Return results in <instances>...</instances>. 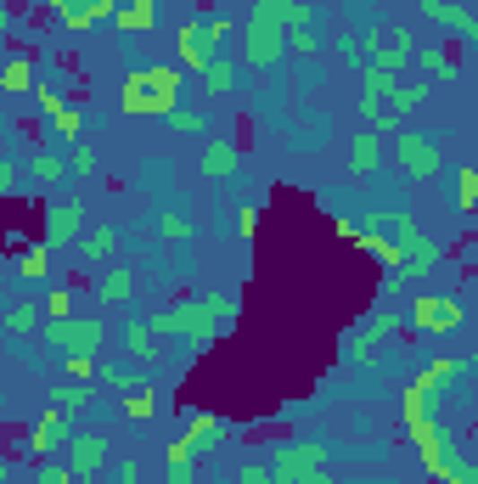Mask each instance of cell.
Here are the masks:
<instances>
[{"label":"cell","instance_id":"cell-1","mask_svg":"<svg viewBox=\"0 0 478 484\" xmlns=\"http://www.w3.org/2000/svg\"><path fill=\"white\" fill-rule=\"evenodd\" d=\"M124 113L147 119V113H163L169 119L180 108V68H169V62H158V68H135L130 79H124Z\"/></svg>","mask_w":478,"mask_h":484},{"label":"cell","instance_id":"cell-2","mask_svg":"<svg viewBox=\"0 0 478 484\" xmlns=\"http://www.w3.org/2000/svg\"><path fill=\"white\" fill-rule=\"evenodd\" d=\"M231 40V23L225 17H192V23H180V34H175V51H180V62L186 68H209V62H220V46Z\"/></svg>","mask_w":478,"mask_h":484},{"label":"cell","instance_id":"cell-3","mask_svg":"<svg viewBox=\"0 0 478 484\" xmlns=\"http://www.w3.org/2000/svg\"><path fill=\"white\" fill-rule=\"evenodd\" d=\"M220 315H231V299H192V304H175V310H158V332H186V339H209Z\"/></svg>","mask_w":478,"mask_h":484},{"label":"cell","instance_id":"cell-4","mask_svg":"<svg viewBox=\"0 0 478 484\" xmlns=\"http://www.w3.org/2000/svg\"><path fill=\"white\" fill-rule=\"evenodd\" d=\"M276 484H326V445H282L270 462Z\"/></svg>","mask_w":478,"mask_h":484},{"label":"cell","instance_id":"cell-5","mask_svg":"<svg viewBox=\"0 0 478 484\" xmlns=\"http://www.w3.org/2000/svg\"><path fill=\"white\" fill-rule=\"evenodd\" d=\"M46 339L56 349H68V355H101V344H108V327L91 321V315H62V321L46 327Z\"/></svg>","mask_w":478,"mask_h":484},{"label":"cell","instance_id":"cell-6","mask_svg":"<svg viewBox=\"0 0 478 484\" xmlns=\"http://www.w3.org/2000/svg\"><path fill=\"white\" fill-rule=\"evenodd\" d=\"M237 51H242L248 68H270V62L282 57V23H270V17H254V23H242Z\"/></svg>","mask_w":478,"mask_h":484},{"label":"cell","instance_id":"cell-7","mask_svg":"<svg viewBox=\"0 0 478 484\" xmlns=\"http://www.w3.org/2000/svg\"><path fill=\"white\" fill-rule=\"evenodd\" d=\"M462 299H445V293H422L417 304H411V327L417 332H450V327H462Z\"/></svg>","mask_w":478,"mask_h":484},{"label":"cell","instance_id":"cell-8","mask_svg":"<svg viewBox=\"0 0 478 484\" xmlns=\"http://www.w3.org/2000/svg\"><path fill=\"white\" fill-rule=\"evenodd\" d=\"M79 231H85V208H79V198H56L51 208H46V248H68Z\"/></svg>","mask_w":478,"mask_h":484},{"label":"cell","instance_id":"cell-9","mask_svg":"<svg viewBox=\"0 0 478 484\" xmlns=\"http://www.w3.org/2000/svg\"><path fill=\"white\" fill-rule=\"evenodd\" d=\"M394 163H400L405 175L428 180V175H439V146H433L428 136H400L394 141Z\"/></svg>","mask_w":478,"mask_h":484},{"label":"cell","instance_id":"cell-10","mask_svg":"<svg viewBox=\"0 0 478 484\" xmlns=\"http://www.w3.org/2000/svg\"><path fill=\"white\" fill-rule=\"evenodd\" d=\"M51 12H56V23H62V29L85 34V29L101 23V17H113V0H51Z\"/></svg>","mask_w":478,"mask_h":484},{"label":"cell","instance_id":"cell-11","mask_svg":"<svg viewBox=\"0 0 478 484\" xmlns=\"http://www.w3.org/2000/svg\"><path fill=\"white\" fill-rule=\"evenodd\" d=\"M101 462H108V439L101 434H68V473H79V479H91V473H101Z\"/></svg>","mask_w":478,"mask_h":484},{"label":"cell","instance_id":"cell-12","mask_svg":"<svg viewBox=\"0 0 478 484\" xmlns=\"http://www.w3.org/2000/svg\"><path fill=\"white\" fill-rule=\"evenodd\" d=\"M186 423H192V434H186V445H192V462H203L209 451H220V439H225V423L209 411H186Z\"/></svg>","mask_w":478,"mask_h":484},{"label":"cell","instance_id":"cell-13","mask_svg":"<svg viewBox=\"0 0 478 484\" xmlns=\"http://www.w3.org/2000/svg\"><path fill=\"white\" fill-rule=\"evenodd\" d=\"M68 434H74V428H68V417H62V411L51 406V411L34 423V434H29V456H51V451H56Z\"/></svg>","mask_w":478,"mask_h":484},{"label":"cell","instance_id":"cell-14","mask_svg":"<svg viewBox=\"0 0 478 484\" xmlns=\"http://www.w3.org/2000/svg\"><path fill=\"white\" fill-rule=\"evenodd\" d=\"M96 299H101V304H130V299H135V270L108 265V270L96 277Z\"/></svg>","mask_w":478,"mask_h":484},{"label":"cell","instance_id":"cell-15","mask_svg":"<svg viewBox=\"0 0 478 484\" xmlns=\"http://www.w3.org/2000/svg\"><path fill=\"white\" fill-rule=\"evenodd\" d=\"M197 170L209 175V180H225V175H237V141H209L203 146V158H197Z\"/></svg>","mask_w":478,"mask_h":484},{"label":"cell","instance_id":"cell-16","mask_svg":"<svg viewBox=\"0 0 478 484\" xmlns=\"http://www.w3.org/2000/svg\"><path fill=\"white\" fill-rule=\"evenodd\" d=\"M378 163H383V136H378V130H361L355 146H349V170H355V175H371Z\"/></svg>","mask_w":478,"mask_h":484},{"label":"cell","instance_id":"cell-17","mask_svg":"<svg viewBox=\"0 0 478 484\" xmlns=\"http://www.w3.org/2000/svg\"><path fill=\"white\" fill-rule=\"evenodd\" d=\"M417 68L428 79H456V74H462V62H456V46H422L417 51Z\"/></svg>","mask_w":478,"mask_h":484},{"label":"cell","instance_id":"cell-18","mask_svg":"<svg viewBox=\"0 0 478 484\" xmlns=\"http://www.w3.org/2000/svg\"><path fill=\"white\" fill-rule=\"evenodd\" d=\"M113 23H118V34H147L158 23V0H130L124 12H113Z\"/></svg>","mask_w":478,"mask_h":484},{"label":"cell","instance_id":"cell-19","mask_svg":"<svg viewBox=\"0 0 478 484\" xmlns=\"http://www.w3.org/2000/svg\"><path fill=\"white\" fill-rule=\"evenodd\" d=\"M17 270H23V282H46V270H51V248H46V242H29L23 254H17Z\"/></svg>","mask_w":478,"mask_h":484},{"label":"cell","instance_id":"cell-20","mask_svg":"<svg viewBox=\"0 0 478 484\" xmlns=\"http://www.w3.org/2000/svg\"><path fill=\"white\" fill-rule=\"evenodd\" d=\"M113 248H118V231L113 225H91L85 242H79V254H85V260H108Z\"/></svg>","mask_w":478,"mask_h":484},{"label":"cell","instance_id":"cell-21","mask_svg":"<svg viewBox=\"0 0 478 484\" xmlns=\"http://www.w3.org/2000/svg\"><path fill=\"white\" fill-rule=\"evenodd\" d=\"M51 124H56V136H62V141H79V130H85V113L62 101V108H51Z\"/></svg>","mask_w":478,"mask_h":484},{"label":"cell","instance_id":"cell-22","mask_svg":"<svg viewBox=\"0 0 478 484\" xmlns=\"http://www.w3.org/2000/svg\"><path fill=\"white\" fill-rule=\"evenodd\" d=\"M29 79H34V74H29V57H12L6 68H0V91L17 96V91H29Z\"/></svg>","mask_w":478,"mask_h":484},{"label":"cell","instance_id":"cell-23","mask_svg":"<svg viewBox=\"0 0 478 484\" xmlns=\"http://www.w3.org/2000/svg\"><path fill=\"white\" fill-rule=\"evenodd\" d=\"M124 344H130V355H135V361H158V344H152V327H130V339H124Z\"/></svg>","mask_w":478,"mask_h":484},{"label":"cell","instance_id":"cell-24","mask_svg":"<svg viewBox=\"0 0 478 484\" xmlns=\"http://www.w3.org/2000/svg\"><path fill=\"white\" fill-rule=\"evenodd\" d=\"M91 406V383H68L56 389V411H85Z\"/></svg>","mask_w":478,"mask_h":484},{"label":"cell","instance_id":"cell-25","mask_svg":"<svg viewBox=\"0 0 478 484\" xmlns=\"http://www.w3.org/2000/svg\"><path fill=\"white\" fill-rule=\"evenodd\" d=\"M203 79H209V91H231L237 85V68H231V62H209Z\"/></svg>","mask_w":478,"mask_h":484},{"label":"cell","instance_id":"cell-26","mask_svg":"<svg viewBox=\"0 0 478 484\" xmlns=\"http://www.w3.org/2000/svg\"><path fill=\"white\" fill-rule=\"evenodd\" d=\"M124 411H130V417H152V411H158V394H152V389L124 394Z\"/></svg>","mask_w":478,"mask_h":484},{"label":"cell","instance_id":"cell-27","mask_svg":"<svg viewBox=\"0 0 478 484\" xmlns=\"http://www.w3.org/2000/svg\"><path fill=\"white\" fill-rule=\"evenodd\" d=\"M293 6H299V0H259L254 17H270V23H293Z\"/></svg>","mask_w":478,"mask_h":484},{"label":"cell","instance_id":"cell-28","mask_svg":"<svg viewBox=\"0 0 478 484\" xmlns=\"http://www.w3.org/2000/svg\"><path fill=\"white\" fill-rule=\"evenodd\" d=\"M46 315H51V321L74 315V293H68V287H51V293H46Z\"/></svg>","mask_w":478,"mask_h":484},{"label":"cell","instance_id":"cell-29","mask_svg":"<svg viewBox=\"0 0 478 484\" xmlns=\"http://www.w3.org/2000/svg\"><path fill=\"white\" fill-rule=\"evenodd\" d=\"M34 321H39L34 304H12V310H6V327H12V332H34Z\"/></svg>","mask_w":478,"mask_h":484},{"label":"cell","instance_id":"cell-30","mask_svg":"<svg viewBox=\"0 0 478 484\" xmlns=\"http://www.w3.org/2000/svg\"><path fill=\"white\" fill-rule=\"evenodd\" d=\"M456 203H462V208L478 203V175L473 170H456Z\"/></svg>","mask_w":478,"mask_h":484},{"label":"cell","instance_id":"cell-31","mask_svg":"<svg viewBox=\"0 0 478 484\" xmlns=\"http://www.w3.org/2000/svg\"><path fill=\"white\" fill-rule=\"evenodd\" d=\"M68 146H74V153H68V170H79V175H96V170H101L91 146H79V141H68Z\"/></svg>","mask_w":478,"mask_h":484},{"label":"cell","instance_id":"cell-32","mask_svg":"<svg viewBox=\"0 0 478 484\" xmlns=\"http://www.w3.org/2000/svg\"><path fill=\"white\" fill-rule=\"evenodd\" d=\"M62 170H68L62 158H34V175H39V180H62Z\"/></svg>","mask_w":478,"mask_h":484},{"label":"cell","instance_id":"cell-33","mask_svg":"<svg viewBox=\"0 0 478 484\" xmlns=\"http://www.w3.org/2000/svg\"><path fill=\"white\" fill-rule=\"evenodd\" d=\"M169 119H175V130H186V136H197V130H203V119H197V113H180V108H175Z\"/></svg>","mask_w":478,"mask_h":484},{"label":"cell","instance_id":"cell-34","mask_svg":"<svg viewBox=\"0 0 478 484\" xmlns=\"http://www.w3.org/2000/svg\"><path fill=\"white\" fill-rule=\"evenodd\" d=\"M34 484H74V473H68V468H39Z\"/></svg>","mask_w":478,"mask_h":484},{"label":"cell","instance_id":"cell-35","mask_svg":"<svg viewBox=\"0 0 478 484\" xmlns=\"http://www.w3.org/2000/svg\"><path fill=\"white\" fill-rule=\"evenodd\" d=\"M62 101H68V96H62L56 85H39V108H46V113H51V108H62Z\"/></svg>","mask_w":478,"mask_h":484},{"label":"cell","instance_id":"cell-36","mask_svg":"<svg viewBox=\"0 0 478 484\" xmlns=\"http://www.w3.org/2000/svg\"><path fill=\"white\" fill-rule=\"evenodd\" d=\"M163 484H197V479H192V468H186V462H169V479H163Z\"/></svg>","mask_w":478,"mask_h":484},{"label":"cell","instance_id":"cell-37","mask_svg":"<svg viewBox=\"0 0 478 484\" xmlns=\"http://www.w3.org/2000/svg\"><path fill=\"white\" fill-rule=\"evenodd\" d=\"M163 231H169V237H192V225H186L180 215H169V220H163Z\"/></svg>","mask_w":478,"mask_h":484},{"label":"cell","instance_id":"cell-38","mask_svg":"<svg viewBox=\"0 0 478 484\" xmlns=\"http://www.w3.org/2000/svg\"><path fill=\"white\" fill-rule=\"evenodd\" d=\"M242 484H270V468H242Z\"/></svg>","mask_w":478,"mask_h":484},{"label":"cell","instance_id":"cell-39","mask_svg":"<svg viewBox=\"0 0 478 484\" xmlns=\"http://www.w3.org/2000/svg\"><path fill=\"white\" fill-rule=\"evenodd\" d=\"M113 484H135V462H118V473H113Z\"/></svg>","mask_w":478,"mask_h":484},{"label":"cell","instance_id":"cell-40","mask_svg":"<svg viewBox=\"0 0 478 484\" xmlns=\"http://www.w3.org/2000/svg\"><path fill=\"white\" fill-rule=\"evenodd\" d=\"M6 23H12V12H6V6H0V29H6Z\"/></svg>","mask_w":478,"mask_h":484}]
</instances>
